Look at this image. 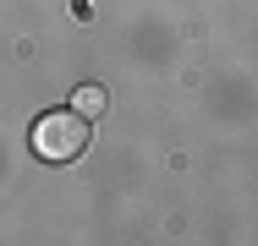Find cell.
<instances>
[{"label": "cell", "mask_w": 258, "mask_h": 246, "mask_svg": "<svg viewBox=\"0 0 258 246\" xmlns=\"http://www.w3.org/2000/svg\"><path fill=\"white\" fill-rule=\"evenodd\" d=\"M88 148V115L83 109H50L33 120V153L50 159V164H66Z\"/></svg>", "instance_id": "6da1fadb"}, {"label": "cell", "mask_w": 258, "mask_h": 246, "mask_svg": "<svg viewBox=\"0 0 258 246\" xmlns=\"http://www.w3.org/2000/svg\"><path fill=\"white\" fill-rule=\"evenodd\" d=\"M72 104H77L83 115H99V109H104V88H77V93H72Z\"/></svg>", "instance_id": "7a4b0ae2"}]
</instances>
